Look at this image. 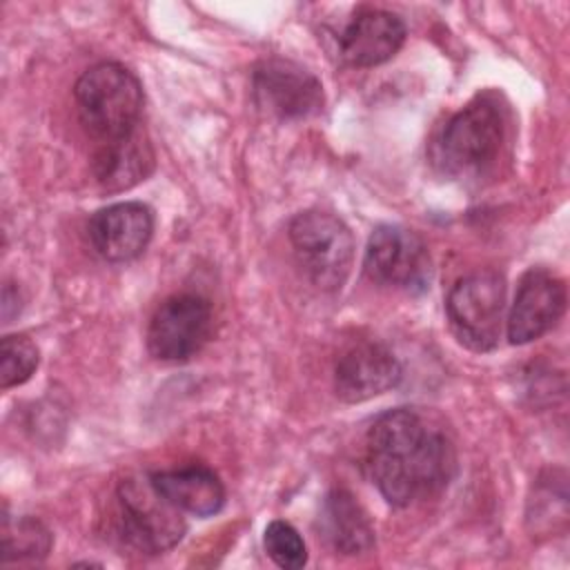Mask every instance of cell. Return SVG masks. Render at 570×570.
<instances>
[{
	"instance_id": "1",
	"label": "cell",
	"mask_w": 570,
	"mask_h": 570,
	"mask_svg": "<svg viewBox=\"0 0 570 570\" xmlns=\"http://www.w3.org/2000/svg\"><path fill=\"white\" fill-rule=\"evenodd\" d=\"M365 465L383 494L396 508L434 497L456 470L450 436L425 414L396 407L381 414L365 439Z\"/></svg>"
},
{
	"instance_id": "2",
	"label": "cell",
	"mask_w": 570,
	"mask_h": 570,
	"mask_svg": "<svg viewBox=\"0 0 570 570\" xmlns=\"http://www.w3.org/2000/svg\"><path fill=\"white\" fill-rule=\"evenodd\" d=\"M82 127L96 142L120 138L140 127L142 87L120 62L89 67L73 89Z\"/></svg>"
},
{
	"instance_id": "3",
	"label": "cell",
	"mask_w": 570,
	"mask_h": 570,
	"mask_svg": "<svg viewBox=\"0 0 570 570\" xmlns=\"http://www.w3.org/2000/svg\"><path fill=\"white\" fill-rule=\"evenodd\" d=\"M505 125L494 100L479 96L443 127L434 156L441 169L456 178L483 174L499 156Z\"/></svg>"
},
{
	"instance_id": "4",
	"label": "cell",
	"mask_w": 570,
	"mask_h": 570,
	"mask_svg": "<svg viewBox=\"0 0 570 570\" xmlns=\"http://www.w3.org/2000/svg\"><path fill=\"white\" fill-rule=\"evenodd\" d=\"M287 234L294 256L312 285L325 292L341 289L354 263L350 227L334 214L307 209L292 218Z\"/></svg>"
},
{
	"instance_id": "5",
	"label": "cell",
	"mask_w": 570,
	"mask_h": 570,
	"mask_svg": "<svg viewBox=\"0 0 570 570\" xmlns=\"http://www.w3.org/2000/svg\"><path fill=\"white\" fill-rule=\"evenodd\" d=\"M450 330L472 352H490L499 345L505 314V281L497 272H474L459 278L448 298Z\"/></svg>"
},
{
	"instance_id": "6",
	"label": "cell",
	"mask_w": 570,
	"mask_h": 570,
	"mask_svg": "<svg viewBox=\"0 0 570 570\" xmlns=\"http://www.w3.org/2000/svg\"><path fill=\"white\" fill-rule=\"evenodd\" d=\"M120 537L145 554H160L174 548L187 525L183 510L169 503L147 479H127L118 485Z\"/></svg>"
},
{
	"instance_id": "7",
	"label": "cell",
	"mask_w": 570,
	"mask_h": 570,
	"mask_svg": "<svg viewBox=\"0 0 570 570\" xmlns=\"http://www.w3.org/2000/svg\"><path fill=\"white\" fill-rule=\"evenodd\" d=\"M363 269L379 285L423 292L430 287L432 258L416 232L401 225H379L370 234Z\"/></svg>"
},
{
	"instance_id": "8",
	"label": "cell",
	"mask_w": 570,
	"mask_h": 570,
	"mask_svg": "<svg viewBox=\"0 0 570 570\" xmlns=\"http://www.w3.org/2000/svg\"><path fill=\"white\" fill-rule=\"evenodd\" d=\"M212 305L198 294H174L154 312L147 350L156 361L183 363L198 354L212 334Z\"/></svg>"
},
{
	"instance_id": "9",
	"label": "cell",
	"mask_w": 570,
	"mask_h": 570,
	"mask_svg": "<svg viewBox=\"0 0 570 570\" xmlns=\"http://www.w3.org/2000/svg\"><path fill=\"white\" fill-rule=\"evenodd\" d=\"M254 98L258 107L283 118L301 120L323 109V87L314 73L289 60H265L254 69Z\"/></svg>"
},
{
	"instance_id": "10",
	"label": "cell",
	"mask_w": 570,
	"mask_h": 570,
	"mask_svg": "<svg viewBox=\"0 0 570 570\" xmlns=\"http://www.w3.org/2000/svg\"><path fill=\"white\" fill-rule=\"evenodd\" d=\"M566 312L563 281L543 267L528 269L517 287L505 330L512 345H523L548 334Z\"/></svg>"
},
{
	"instance_id": "11",
	"label": "cell",
	"mask_w": 570,
	"mask_h": 570,
	"mask_svg": "<svg viewBox=\"0 0 570 570\" xmlns=\"http://www.w3.org/2000/svg\"><path fill=\"white\" fill-rule=\"evenodd\" d=\"M87 234L91 247L105 261H134L151 240L154 214L145 203L138 200L114 203L91 216Z\"/></svg>"
},
{
	"instance_id": "12",
	"label": "cell",
	"mask_w": 570,
	"mask_h": 570,
	"mask_svg": "<svg viewBox=\"0 0 570 570\" xmlns=\"http://www.w3.org/2000/svg\"><path fill=\"white\" fill-rule=\"evenodd\" d=\"M401 381V363L381 343H356L345 350L334 367V390L345 403H361L379 396Z\"/></svg>"
},
{
	"instance_id": "13",
	"label": "cell",
	"mask_w": 570,
	"mask_h": 570,
	"mask_svg": "<svg viewBox=\"0 0 570 570\" xmlns=\"http://www.w3.org/2000/svg\"><path fill=\"white\" fill-rule=\"evenodd\" d=\"M403 20L385 9L358 11L338 36L341 56L352 67L383 65L403 47Z\"/></svg>"
},
{
	"instance_id": "14",
	"label": "cell",
	"mask_w": 570,
	"mask_h": 570,
	"mask_svg": "<svg viewBox=\"0 0 570 570\" xmlns=\"http://www.w3.org/2000/svg\"><path fill=\"white\" fill-rule=\"evenodd\" d=\"M154 167V149L142 125L120 138L98 142L91 160L94 178L105 191H122L145 180Z\"/></svg>"
},
{
	"instance_id": "15",
	"label": "cell",
	"mask_w": 570,
	"mask_h": 570,
	"mask_svg": "<svg viewBox=\"0 0 570 570\" xmlns=\"http://www.w3.org/2000/svg\"><path fill=\"white\" fill-rule=\"evenodd\" d=\"M151 485L178 510L191 517H212L225 505V485L205 465H187L149 474Z\"/></svg>"
},
{
	"instance_id": "16",
	"label": "cell",
	"mask_w": 570,
	"mask_h": 570,
	"mask_svg": "<svg viewBox=\"0 0 570 570\" xmlns=\"http://www.w3.org/2000/svg\"><path fill=\"white\" fill-rule=\"evenodd\" d=\"M321 530L341 554H361L374 546V528L358 501L343 488L332 490L321 510Z\"/></svg>"
},
{
	"instance_id": "17",
	"label": "cell",
	"mask_w": 570,
	"mask_h": 570,
	"mask_svg": "<svg viewBox=\"0 0 570 570\" xmlns=\"http://www.w3.org/2000/svg\"><path fill=\"white\" fill-rule=\"evenodd\" d=\"M51 532L36 517L4 514L2 519V563H36L51 550Z\"/></svg>"
},
{
	"instance_id": "18",
	"label": "cell",
	"mask_w": 570,
	"mask_h": 570,
	"mask_svg": "<svg viewBox=\"0 0 570 570\" xmlns=\"http://www.w3.org/2000/svg\"><path fill=\"white\" fill-rule=\"evenodd\" d=\"M40 361L36 343L24 334H7L0 341V385L2 390L31 379Z\"/></svg>"
},
{
	"instance_id": "19",
	"label": "cell",
	"mask_w": 570,
	"mask_h": 570,
	"mask_svg": "<svg viewBox=\"0 0 570 570\" xmlns=\"http://www.w3.org/2000/svg\"><path fill=\"white\" fill-rule=\"evenodd\" d=\"M265 552L269 559L285 570H298L307 563V548L303 537L287 521H272L265 528Z\"/></svg>"
},
{
	"instance_id": "20",
	"label": "cell",
	"mask_w": 570,
	"mask_h": 570,
	"mask_svg": "<svg viewBox=\"0 0 570 570\" xmlns=\"http://www.w3.org/2000/svg\"><path fill=\"white\" fill-rule=\"evenodd\" d=\"M20 314V292L13 283H4L2 287V323H11V318Z\"/></svg>"
}]
</instances>
